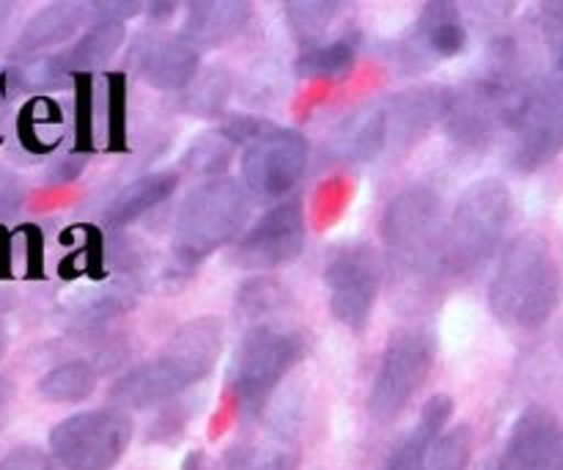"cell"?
Instances as JSON below:
<instances>
[{"label":"cell","mask_w":563,"mask_h":470,"mask_svg":"<svg viewBox=\"0 0 563 470\" xmlns=\"http://www.w3.org/2000/svg\"><path fill=\"white\" fill-rule=\"evenodd\" d=\"M220 352L223 323L214 317L190 319L170 336L157 356L132 367L110 385V405L124 413L165 405L192 385L203 383L218 367Z\"/></svg>","instance_id":"6da1fadb"},{"label":"cell","mask_w":563,"mask_h":470,"mask_svg":"<svg viewBox=\"0 0 563 470\" xmlns=\"http://www.w3.org/2000/svg\"><path fill=\"white\" fill-rule=\"evenodd\" d=\"M561 303V267L553 248L537 231L515 237L489 281V311L509 328L537 330Z\"/></svg>","instance_id":"7a4b0ae2"},{"label":"cell","mask_w":563,"mask_h":470,"mask_svg":"<svg viewBox=\"0 0 563 470\" xmlns=\"http://www.w3.org/2000/svg\"><path fill=\"white\" fill-rule=\"evenodd\" d=\"M251 209L245 185L231 176H214L187 193L174 220V264L185 273L229 245L240 234Z\"/></svg>","instance_id":"3957f363"},{"label":"cell","mask_w":563,"mask_h":470,"mask_svg":"<svg viewBox=\"0 0 563 470\" xmlns=\"http://www.w3.org/2000/svg\"><path fill=\"white\" fill-rule=\"evenodd\" d=\"M511 218V193L500 179H478L456 201L445 223L440 270L449 275H471L498 251Z\"/></svg>","instance_id":"277c9868"},{"label":"cell","mask_w":563,"mask_h":470,"mask_svg":"<svg viewBox=\"0 0 563 470\" xmlns=\"http://www.w3.org/2000/svg\"><path fill=\"white\" fill-rule=\"evenodd\" d=\"M306 356V339L280 325L247 330L229 369V389L245 416H258L295 363Z\"/></svg>","instance_id":"5b68a950"},{"label":"cell","mask_w":563,"mask_h":470,"mask_svg":"<svg viewBox=\"0 0 563 470\" xmlns=\"http://www.w3.org/2000/svg\"><path fill=\"white\" fill-rule=\"evenodd\" d=\"M383 242L401 267H440L443 248V201L427 185H410L396 193L383 212Z\"/></svg>","instance_id":"8992f818"},{"label":"cell","mask_w":563,"mask_h":470,"mask_svg":"<svg viewBox=\"0 0 563 470\" xmlns=\"http://www.w3.org/2000/svg\"><path fill=\"white\" fill-rule=\"evenodd\" d=\"M438 341L423 328H399L388 336L377 374L368 391V413L377 422H394L432 372Z\"/></svg>","instance_id":"52a82bcc"},{"label":"cell","mask_w":563,"mask_h":470,"mask_svg":"<svg viewBox=\"0 0 563 470\" xmlns=\"http://www.w3.org/2000/svg\"><path fill=\"white\" fill-rule=\"evenodd\" d=\"M132 422L119 407L75 413L49 429V457L66 470H113L130 449Z\"/></svg>","instance_id":"ba28073f"},{"label":"cell","mask_w":563,"mask_h":470,"mask_svg":"<svg viewBox=\"0 0 563 470\" xmlns=\"http://www.w3.org/2000/svg\"><path fill=\"white\" fill-rule=\"evenodd\" d=\"M526 88L517 86L506 64L493 66L489 75L451 94V108L445 116L449 135L465 149L489 146L500 127L511 124Z\"/></svg>","instance_id":"9c48e42d"},{"label":"cell","mask_w":563,"mask_h":470,"mask_svg":"<svg viewBox=\"0 0 563 470\" xmlns=\"http://www.w3.org/2000/svg\"><path fill=\"white\" fill-rule=\"evenodd\" d=\"M511 130V165L522 174L544 168L563 149V83L555 77L526 88Z\"/></svg>","instance_id":"30bf717a"},{"label":"cell","mask_w":563,"mask_h":470,"mask_svg":"<svg viewBox=\"0 0 563 470\" xmlns=\"http://www.w3.org/2000/svg\"><path fill=\"white\" fill-rule=\"evenodd\" d=\"M379 286H383V264L368 242L341 245L324 264L330 314L355 334H361L372 319Z\"/></svg>","instance_id":"8fae6325"},{"label":"cell","mask_w":563,"mask_h":470,"mask_svg":"<svg viewBox=\"0 0 563 470\" xmlns=\"http://www.w3.org/2000/svg\"><path fill=\"white\" fill-rule=\"evenodd\" d=\"M308 152V138L300 130L267 121L242 149V185L256 198H284L306 174Z\"/></svg>","instance_id":"7c38bea8"},{"label":"cell","mask_w":563,"mask_h":470,"mask_svg":"<svg viewBox=\"0 0 563 470\" xmlns=\"http://www.w3.org/2000/svg\"><path fill=\"white\" fill-rule=\"evenodd\" d=\"M306 215L297 198L269 207L234 248V264L245 270H275L297 262L306 251Z\"/></svg>","instance_id":"4fadbf2b"},{"label":"cell","mask_w":563,"mask_h":470,"mask_svg":"<svg viewBox=\"0 0 563 470\" xmlns=\"http://www.w3.org/2000/svg\"><path fill=\"white\" fill-rule=\"evenodd\" d=\"M130 64L146 86L185 91L198 77V50L170 33H143L132 42Z\"/></svg>","instance_id":"5bb4252c"},{"label":"cell","mask_w":563,"mask_h":470,"mask_svg":"<svg viewBox=\"0 0 563 470\" xmlns=\"http://www.w3.org/2000/svg\"><path fill=\"white\" fill-rule=\"evenodd\" d=\"M504 457L509 470H563V422L548 407H526Z\"/></svg>","instance_id":"9a60e30c"},{"label":"cell","mask_w":563,"mask_h":470,"mask_svg":"<svg viewBox=\"0 0 563 470\" xmlns=\"http://www.w3.org/2000/svg\"><path fill=\"white\" fill-rule=\"evenodd\" d=\"M251 17L253 6L247 0H196L187 6L179 36L198 53L223 47L245 31Z\"/></svg>","instance_id":"2e32d148"},{"label":"cell","mask_w":563,"mask_h":470,"mask_svg":"<svg viewBox=\"0 0 563 470\" xmlns=\"http://www.w3.org/2000/svg\"><path fill=\"white\" fill-rule=\"evenodd\" d=\"M451 413H454V400L451 396H429L421 416H418V424L399 440L385 470H427L432 449L445 435V424L451 422Z\"/></svg>","instance_id":"e0dca14e"},{"label":"cell","mask_w":563,"mask_h":470,"mask_svg":"<svg viewBox=\"0 0 563 470\" xmlns=\"http://www.w3.org/2000/svg\"><path fill=\"white\" fill-rule=\"evenodd\" d=\"M390 138V110L388 105L374 102L357 110L339 132L333 141L335 157L346 163H368L379 157L383 149L388 146Z\"/></svg>","instance_id":"ac0fdd59"},{"label":"cell","mask_w":563,"mask_h":470,"mask_svg":"<svg viewBox=\"0 0 563 470\" xmlns=\"http://www.w3.org/2000/svg\"><path fill=\"white\" fill-rule=\"evenodd\" d=\"M176 185H179V176L170 174V171H157V174H146L141 179L130 182L108 204V209H104V223L110 229H124V226L135 223L143 215L168 201L174 196Z\"/></svg>","instance_id":"d6986e66"},{"label":"cell","mask_w":563,"mask_h":470,"mask_svg":"<svg viewBox=\"0 0 563 470\" xmlns=\"http://www.w3.org/2000/svg\"><path fill=\"white\" fill-rule=\"evenodd\" d=\"M416 39L434 58H456L467 47V28L460 9L449 0H434L423 6L416 25Z\"/></svg>","instance_id":"ffe728a7"},{"label":"cell","mask_w":563,"mask_h":470,"mask_svg":"<svg viewBox=\"0 0 563 470\" xmlns=\"http://www.w3.org/2000/svg\"><path fill=\"white\" fill-rule=\"evenodd\" d=\"M124 39H126V28L121 25V22L93 20V25L88 28V31L82 33L71 47L55 53V58H58L60 69L66 72V77L69 75L80 77L86 75V72H91L93 66L113 58V55L121 50V44H124Z\"/></svg>","instance_id":"44dd1931"},{"label":"cell","mask_w":563,"mask_h":470,"mask_svg":"<svg viewBox=\"0 0 563 470\" xmlns=\"http://www.w3.org/2000/svg\"><path fill=\"white\" fill-rule=\"evenodd\" d=\"M86 11L88 6H80V3L47 6V9L38 11V14L27 22L25 31L20 33V42H16L14 53L33 55L53 47V44H64L66 39H71L77 31H80L82 20H86Z\"/></svg>","instance_id":"7402d4cb"},{"label":"cell","mask_w":563,"mask_h":470,"mask_svg":"<svg viewBox=\"0 0 563 470\" xmlns=\"http://www.w3.org/2000/svg\"><path fill=\"white\" fill-rule=\"evenodd\" d=\"M99 374L88 361H66L38 380L36 391L49 405H77L97 391Z\"/></svg>","instance_id":"603a6c76"},{"label":"cell","mask_w":563,"mask_h":470,"mask_svg":"<svg viewBox=\"0 0 563 470\" xmlns=\"http://www.w3.org/2000/svg\"><path fill=\"white\" fill-rule=\"evenodd\" d=\"M357 58V36H339L333 42H319L308 47L297 58V75L306 80H330L341 77L355 66Z\"/></svg>","instance_id":"cb8c5ba5"},{"label":"cell","mask_w":563,"mask_h":470,"mask_svg":"<svg viewBox=\"0 0 563 470\" xmlns=\"http://www.w3.org/2000/svg\"><path fill=\"white\" fill-rule=\"evenodd\" d=\"M16 127H20V138L27 149H33V152H49L60 141L64 116H60L58 105L53 99L38 97L31 99L22 108Z\"/></svg>","instance_id":"d4e9b609"},{"label":"cell","mask_w":563,"mask_h":470,"mask_svg":"<svg viewBox=\"0 0 563 470\" xmlns=\"http://www.w3.org/2000/svg\"><path fill=\"white\" fill-rule=\"evenodd\" d=\"M339 9V0H291V3L284 6L286 25H289L291 36L306 44L308 50L319 44L324 31L333 25Z\"/></svg>","instance_id":"484cf974"},{"label":"cell","mask_w":563,"mask_h":470,"mask_svg":"<svg viewBox=\"0 0 563 470\" xmlns=\"http://www.w3.org/2000/svg\"><path fill=\"white\" fill-rule=\"evenodd\" d=\"M231 152H234V143H231L223 132L220 130L203 132L201 138H196V141L190 143V149H187L181 165H185V168H190L192 174L218 176L220 171L229 168Z\"/></svg>","instance_id":"4316f807"},{"label":"cell","mask_w":563,"mask_h":470,"mask_svg":"<svg viewBox=\"0 0 563 470\" xmlns=\"http://www.w3.org/2000/svg\"><path fill=\"white\" fill-rule=\"evenodd\" d=\"M229 75L220 69H209L203 75H198L190 86L185 88V105L190 113L196 116H214L229 99Z\"/></svg>","instance_id":"83f0119b"},{"label":"cell","mask_w":563,"mask_h":470,"mask_svg":"<svg viewBox=\"0 0 563 470\" xmlns=\"http://www.w3.org/2000/svg\"><path fill=\"white\" fill-rule=\"evenodd\" d=\"M473 457V429L467 424L449 429L432 449L427 470H467Z\"/></svg>","instance_id":"f1b7e54d"},{"label":"cell","mask_w":563,"mask_h":470,"mask_svg":"<svg viewBox=\"0 0 563 470\" xmlns=\"http://www.w3.org/2000/svg\"><path fill=\"white\" fill-rule=\"evenodd\" d=\"M284 297L286 289L273 278H253L236 292V311L247 319H258L284 306Z\"/></svg>","instance_id":"f546056e"},{"label":"cell","mask_w":563,"mask_h":470,"mask_svg":"<svg viewBox=\"0 0 563 470\" xmlns=\"http://www.w3.org/2000/svg\"><path fill=\"white\" fill-rule=\"evenodd\" d=\"M297 468V444H295V427H291L289 416H278L273 433V444L264 449L262 457H256L253 470H295Z\"/></svg>","instance_id":"4dcf8cb0"},{"label":"cell","mask_w":563,"mask_h":470,"mask_svg":"<svg viewBox=\"0 0 563 470\" xmlns=\"http://www.w3.org/2000/svg\"><path fill=\"white\" fill-rule=\"evenodd\" d=\"M542 36L553 61V77L563 83V0L542 6Z\"/></svg>","instance_id":"1f68e13d"},{"label":"cell","mask_w":563,"mask_h":470,"mask_svg":"<svg viewBox=\"0 0 563 470\" xmlns=\"http://www.w3.org/2000/svg\"><path fill=\"white\" fill-rule=\"evenodd\" d=\"M0 470H53V457L36 446H16L0 460Z\"/></svg>","instance_id":"d6a6232c"},{"label":"cell","mask_w":563,"mask_h":470,"mask_svg":"<svg viewBox=\"0 0 563 470\" xmlns=\"http://www.w3.org/2000/svg\"><path fill=\"white\" fill-rule=\"evenodd\" d=\"M143 3L137 0H99V3H88V11H93V20H108V22H121L141 14Z\"/></svg>","instance_id":"836d02e7"},{"label":"cell","mask_w":563,"mask_h":470,"mask_svg":"<svg viewBox=\"0 0 563 470\" xmlns=\"http://www.w3.org/2000/svg\"><path fill=\"white\" fill-rule=\"evenodd\" d=\"M253 462H256V457L247 446H234V449L225 451L218 470H253Z\"/></svg>","instance_id":"e575fe53"},{"label":"cell","mask_w":563,"mask_h":470,"mask_svg":"<svg viewBox=\"0 0 563 470\" xmlns=\"http://www.w3.org/2000/svg\"><path fill=\"white\" fill-rule=\"evenodd\" d=\"M176 9H179V6L170 3V0H154V3L146 6L148 20L152 22H168L170 17L176 14Z\"/></svg>","instance_id":"d590c367"},{"label":"cell","mask_w":563,"mask_h":470,"mask_svg":"<svg viewBox=\"0 0 563 470\" xmlns=\"http://www.w3.org/2000/svg\"><path fill=\"white\" fill-rule=\"evenodd\" d=\"M181 470H203V455L201 451H190L181 462Z\"/></svg>","instance_id":"8d00e7d4"},{"label":"cell","mask_w":563,"mask_h":470,"mask_svg":"<svg viewBox=\"0 0 563 470\" xmlns=\"http://www.w3.org/2000/svg\"><path fill=\"white\" fill-rule=\"evenodd\" d=\"M482 470H509V466H506V457L500 455V457H495V460H489Z\"/></svg>","instance_id":"74e56055"},{"label":"cell","mask_w":563,"mask_h":470,"mask_svg":"<svg viewBox=\"0 0 563 470\" xmlns=\"http://www.w3.org/2000/svg\"><path fill=\"white\" fill-rule=\"evenodd\" d=\"M3 121H5V88L0 80V135H3Z\"/></svg>","instance_id":"f35d334b"},{"label":"cell","mask_w":563,"mask_h":470,"mask_svg":"<svg viewBox=\"0 0 563 470\" xmlns=\"http://www.w3.org/2000/svg\"><path fill=\"white\" fill-rule=\"evenodd\" d=\"M5 345H9V336H5V330L0 328V358H3V352H5Z\"/></svg>","instance_id":"ab89813d"},{"label":"cell","mask_w":563,"mask_h":470,"mask_svg":"<svg viewBox=\"0 0 563 470\" xmlns=\"http://www.w3.org/2000/svg\"><path fill=\"white\" fill-rule=\"evenodd\" d=\"M317 470H319V468H317Z\"/></svg>","instance_id":"60d3db41"}]
</instances>
